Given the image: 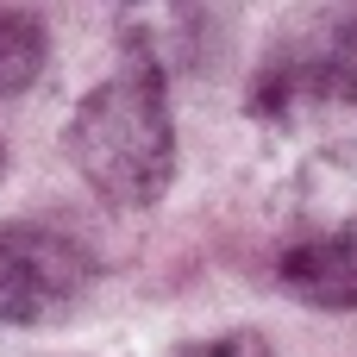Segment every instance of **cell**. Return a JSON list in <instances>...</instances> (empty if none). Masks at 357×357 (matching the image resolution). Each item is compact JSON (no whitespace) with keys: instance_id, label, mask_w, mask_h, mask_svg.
I'll list each match as a JSON object with an SVG mask.
<instances>
[{"instance_id":"cell-1","label":"cell","mask_w":357,"mask_h":357,"mask_svg":"<svg viewBox=\"0 0 357 357\" xmlns=\"http://www.w3.org/2000/svg\"><path fill=\"white\" fill-rule=\"evenodd\" d=\"M63 151L100 201H113V207L163 201V188L176 176V119H169L157 63H126L119 75L88 88L82 107L69 113Z\"/></svg>"},{"instance_id":"cell-3","label":"cell","mask_w":357,"mask_h":357,"mask_svg":"<svg viewBox=\"0 0 357 357\" xmlns=\"http://www.w3.org/2000/svg\"><path fill=\"white\" fill-rule=\"evenodd\" d=\"M282 289L314 301V307H357V226L345 232H320V238H301L289 257H282Z\"/></svg>"},{"instance_id":"cell-4","label":"cell","mask_w":357,"mask_h":357,"mask_svg":"<svg viewBox=\"0 0 357 357\" xmlns=\"http://www.w3.org/2000/svg\"><path fill=\"white\" fill-rule=\"evenodd\" d=\"M44 25L31 13H0V94H19L44 69Z\"/></svg>"},{"instance_id":"cell-6","label":"cell","mask_w":357,"mask_h":357,"mask_svg":"<svg viewBox=\"0 0 357 357\" xmlns=\"http://www.w3.org/2000/svg\"><path fill=\"white\" fill-rule=\"evenodd\" d=\"M326 82H333L339 100H351V107H357V25L333 38V50H326Z\"/></svg>"},{"instance_id":"cell-7","label":"cell","mask_w":357,"mask_h":357,"mask_svg":"<svg viewBox=\"0 0 357 357\" xmlns=\"http://www.w3.org/2000/svg\"><path fill=\"white\" fill-rule=\"evenodd\" d=\"M0 169H6V144H0Z\"/></svg>"},{"instance_id":"cell-5","label":"cell","mask_w":357,"mask_h":357,"mask_svg":"<svg viewBox=\"0 0 357 357\" xmlns=\"http://www.w3.org/2000/svg\"><path fill=\"white\" fill-rule=\"evenodd\" d=\"M169 357H276V345L251 326H232V333H213V339H188Z\"/></svg>"},{"instance_id":"cell-2","label":"cell","mask_w":357,"mask_h":357,"mask_svg":"<svg viewBox=\"0 0 357 357\" xmlns=\"http://www.w3.org/2000/svg\"><path fill=\"white\" fill-rule=\"evenodd\" d=\"M94 289V257L82 238L56 226L13 220L0 226V320L6 326H50L82 307Z\"/></svg>"}]
</instances>
